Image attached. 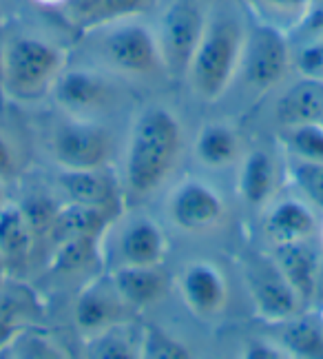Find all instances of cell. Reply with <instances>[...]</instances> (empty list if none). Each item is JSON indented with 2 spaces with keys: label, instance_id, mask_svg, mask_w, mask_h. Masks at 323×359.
<instances>
[{
  "label": "cell",
  "instance_id": "cell-1",
  "mask_svg": "<svg viewBox=\"0 0 323 359\" xmlns=\"http://www.w3.org/2000/svg\"><path fill=\"white\" fill-rule=\"evenodd\" d=\"M184 129L168 107L151 104L137 114L124 154V187L137 198L158 191L181 154Z\"/></svg>",
  "mask_w": 323,
  "mask_h": 359
},
{
  "label": "cell",
  "instance_id": "cell-2",
  "mask_svg": "<svg viewBox=\"0 0 323 359\" xmlns=\"http://www.w3.org/2000/svg\"><path fill=\"white\" fill-rule=\"evenodd\" d=\"M244 36L246 27L231 13L208 16L202 40L186 72L195 95L206 102L221 98L240 72Z\"/></svg>",
  "mask_w": 323,
  "mask_h": 359
},
{
  "label": "cell",
  "instance_id": "cell-3",
  "mask_svg": "<svg viewBox=\"0 0 323 359\" xmlns=\"http://www.w3.org/2000/svg\"><path fill=\"white\" fill-rule=\"evenodd\" d=\"M64 69V51L51 40L22 34L5 45L3 80L7 89L22 100H32L51 91V85Z\"/></svg>",
  "mask_w": 323,
  "mask_h": 359
},
{
  "label": "cell",
  "instance_id": "cell-4",
  "mask_svg": "<svg viewBox=\"0 0 323 359\" xmlns=\"http://www.w3.org/2000/svg\"><path fill=\"white\" fill-rule=\"evenodd\" d=\"M91 32L97 34V56L111 72L144 78L164 69L158 34L137 18L106 22Z\"/></svg>",
  "mask_w": 323,
  "mask_h": 359
},
{
  "label": "cell",
  "instance_id": "cell-5",
  "mask_svg": "<svg viewBox=\"0 0 323 359\" xmlns=\"http://www.w3.org/2000/svg\"><path fill=\"white\" fill-rule=\"evenodd\" d=\"M292 67V47L284 29L255 20L244 36V49L240 60V74L246 87L252 91H270L282 82Z\"/></svg>",
  "mask_w": 323,
  "mask_h": 359
},
{
  "label": "cell",
  "instance_id": "cell-6",
  "mask_svg": "<svg viewBox=\"0 0 323 359\" xmlns=\"http://www.w3.org/2000/svg\"><path fill=\"white\" fill-rule=\"evenodd\" d=\"M208 13L200 0H173L158 22V43L164 69L173 76H186L193 53L198 49Z\"/></svg>",
  "mask_w": 323,
  "mask_h": 359
},
{
  "label": "cell",
  "instance_id": "cell-7",
  "mask_svg": "<svg viewBox=\"0 0 323 359\" xmlns=\"http://www.w3.org/2000/svg\"><path fill=\"white\" fill-rule=\"evenodd\" d=\"M111 154V131L91 118L67 120L51 135V158L60 169H104Z\"/></svg>",
  "mask_w": 323,
  "mask_h": 359
},
{
  "label": "cell",
  "instance_id": "cell-8",
  "mask_svg": "<svg viewBox=\"0 0 323 359\" xmlns=\"http://www.w3.org/2000/svg\"><path fill=\"white\" fill-rule=\"evenodd\" d=\"M226 213L221 193L198 177H186L168 198V215L173 224L186 233H202L221 222Z\"/></svg>",
  "mask_w": 323,
  "mask_h": 359
},
{
  "label": "cell",
  "instance_id": "cell-9",
  "mask_svg": "<svg viewBox=\"0 0 323 359\" xmlns=\"http://www.w3.org/2000/svg\"><path fill=\"white\" fill-rule=\"evenodd\" d=\"M246 284L257 317L270 324L290 320V317L299 315L303 306V302L275 266L273 257L250 264L246 271Z\"/></svg>",
  "mask_w": 323,
  "mask_h": 359
},
{
  "label": "cell",
  "instance_id": "cell-10",
  "mask_svg": "<svg viewBox=\"0 0 323 359\" xmlns=\"http://www.w3.org/2000/svg\"><path fill=\"white\" fill-rule=\"evenodd\" d=\"M51 98L71 118H91L111 100V85L89 69H62L51 85Z\"/></svg>",
  "mask_w": 323,
  "mask_h": 359
},
{
  "label": "cell",
  "instance_id": "cell-11",
  "mask_svg": "<svg viewBox=\"0 0 323 359\" xmlns=\"http://www.w3.org/2000/svg\"><path fill=\"white\" fill-rule=\"evenodd\" d=\"M179 293L195 315L215 317L228 302V284L217 264L206 259H195L181 269Z\"/></svg>",
  "mask_w": 323,
  "mask_h": 359
},
{
  "label": "cell",
  "instance_id": "cell-12",
  "mask_svg": "<svg viewBox=\"0 0 323 359\" xmlns=\"http://www.w3.org/2000/svg\"><path fill=\"white\" fill-rule=\"evenodd\" d=\"M166 251V233L149 215L131 217L118 236V255L126 266H162Z\"/></svg>",
  "mask_w": 323,
  "mask_h": 359
},
{
  "label": "cell",
  "instance_id": "cell-13",
  "mask_svg": "<svg viewBox=\"0 0 323 359\" xmlns=\"http://www.w3.org/2000/svg\"><path fill=\"white\" fill-rule=\"evenodd\" d=\"M317 231L315 209L303 198H282L270 202L263 215V233L270 244L310 240Z\"/></svg>",
  "mask_w": 323,
  "mask_h": 359
},
{
  "label": "cell",
  "instance_id": "cell-14",
  "mask_svg": "<svg viewBox=\"0 0 323 359\" xmlns=\"http://www.w3.org/2000/svg\"><path fill=\"white\" fill-rule=\"evenodd\" d=\"M273 262L284 275L286 282L292 286V291L305 304L315 302L317 275L321 266V255L310 244V240L275 244L273 246Z\"/></svg>",
  "mask_w": 323,
  "mask_h": 359
},
{
  "label": "cell",
  "instance_id": "cell-15",
  "mask_svg": "<svg viewBox=\"0 0 323 359\" xmlns=\"http://www.w3.org/2000/svg\"><path fill=\"white\" fill-rule=\"evenodd\" d=\"M124 306L126 304L120 299L111 278L95 280L80 291L74 304V322L82 333L95 335L109 326H116Z\"/></svg>",
  "mask_w": 323,
  "mask_h": 359
},
{
  "label": "cell",
  "instance_id": "cell-16",
  "mask_svg": "<svg viewBox=\"0 0 323 359\" xmlns=\"http://www.w3.org/2000/svg\"><path fill=\"white\" fill-rule=\"evenodd\" d=\"M277 189V162L266 149H252L244 156L237 173V193L248 209L270 204Z\"/></svg>",
  "mask_w": 323,
  "mask_h": 359
},
{
  "label": "cell",
  "instance_id": "cell-17",
  "mask_svg": "<svg viewBox=\"0 0 323 359\" xmlns=\"http://www.w3.org/2000/svg\"><path fill=\"white\" fill-rule=\"evenodd\" d=\"M111 282H114L120 299L131 309H144L153 302L164 297L168 280L160 266H126L120 264L111 271Z\"/></svg>",
  "mask_w": 323,
  "mask_h": 359
},
{
  "label": "cell",
  "instance_id": "cell-18",
  "mask_svg": "<svg viewBox=\"0 0 323 359\" xmlns=\"http://www.w3.org/2000/svg\"><path fill=\"white\" fill-rule=\"evenodd\" d=\"M55 182L69 198V202H80L114 211L118 204V189L111 182L104 169H60Z\"/></svg>",
  "mask_w": 323,
  "mask_h": 359
},
{
  "label": "cell",
  "instance_id": "cell-19",
  "mask_svg": "<svg viewBox=\"0 0 323 359\" xmlns=\"http://www.w3.org/2000/svg\"><path fill=\"white\" fill-rule=\"evenodd\" d=\"M275 116L282 127L323 122V78L303 76L290 85L277 100Z\"/></svg>",
  "mask_w": 323,
  "mask_h": 359
},
{
  "label": "cell",
  "instance_id": "cell-20",
  "mask_svg": "<svg viewBox=\"0 0 323 359\" xmlns=\"http://www.w3.org/2000/svg\"><path fill=\"white\" fill-rule=\"evenodd\" d=\"M109 222H111V213L104 209L80 204V202H67L60 204L47 236L53 240V244H60L64 240H76V238H100Z\"/></svg>",
  "mask_w": 323,
  "mask_h": 359
},
{
  "label": "cell",
  "instance_id": "cell-21",
  "mask_svg": "<svg viewBox=\"0 0 323 359\" xmlns=\"http://www.w3.org/2000/svg\"><path fill=\"white\" fill-rule=\"evenodd\" d=\"M242 154L240 135L224 122H208L195 140V158L208 169H226Z\"/></svg>",
  "mask_w": 323,
  "mask_h": 359
},
{
  "label": "cell",
  "instance_id": "cell-22",
  "mask_svg": "<svg viewBox=\"0 0 323 359\" xmlns=\"http://www.w3.org/2000/svg\"><path fill=\"white\" fill-rule=\"evenodd\" d=\"M282 330L277 333V344L286 357L299 359H323V324L321 320L303 317L301 313L279 322Z\"/></svg>",
  "mask_w": 323,
  "mask_h": 359
},
{
  "label": "cell",
  "instance_id": "cell-23",
  "mask_svg": "<svg viewBox=\"0 0 323 359\" xmlns=\"http://www.w3.org/2000/svg\"><path fill=\"white\" fill-rule=\"evenodd\" d=\"M34 231L27 224L20 204H3L0 206V253L7 262L22 259L32 246Z\"/></svg>",
  "mask_w": 323,
  "mask_h": 359
},
{
  "label": "cell",
  "instance_id": "cell-24",
  "mask_svg": "<svg viewBox=\"0 0 323 359\" xmlns=\"http://www.w3.org/2000/svg\"><path fill=\"white\" fill-rule=\"evenodd\" d=\"M282 142L292 158L323 162V122H305L284 127Z\"/></svg>",
  "mask_w": 323,
  "mask_h": 359
},
{
  "label": "cell",
  "instance_id": "cell-25",
  "mask_svg": "<svg viewBox=\"0 0 323 359\" xmlns=\"http://www.w3.org/2000/svg\"><path fill=\"white\" fill-rule=\"evenodd\" d=\"M288 175L299 196L312 206L323 211V162H310L301 158H288Z\"/></svg>",
  "mask_w": 323,
  "mask_h": 359
},
{
  "label": "cell",
  "instance_id": "cell-26",
  "mask_svg": "<svg viewBox=\"0 0 323 359\" xmlns=\"http://www.w3.org/2000/svg\"><path fill=\"white\" fill-rule=\"evenodd\" d=\"M250 5L257 9L259 20L270 22L288 34V29L297 27L312 9L315 0H250Z\"/></svg>",
  "mask_w": 323,
  "mask_h": 359
},
{
  "label": "cell",
  "instance_id": "cell-27",
  "mask_svg": "<svg viewBox=\"0 0 323 359\" xmlns=\"http://www.w3.org/2000/svg\"><path fill=\"white\" fill-rule=\"evenodd\" d=\"M97 240L100 238H76V240H64L60 244H55L51 271L60 275H71V273L84 271L97 253Z\"/></svg>",
  "mask_w": 323,
  "mask_h": 359
},
{
  "label": "cell",
  "instance_id": "cell-28",
  "mask_svg": "<svg viewBox=\"0 0 323 359\" xmlns=\"http://www.w3.org/2000/svg\"><path fill=\"white\" fill-rule=\"evenodd\" d=\"M89 355L97 359H133L139 357V339L122 330L118 324L91 335Z\"/></svg>",
  "mask_w": 323,
  "mask_h": 359
},
{
  "label": "cell",
  "instance_id": "cell-29",
  "mask_svg": "<svg viewBox=\"0 0 323 359\" xmlns=\"http://www.w3.org/2000/svg\"><path fill=\"white\" fill-rule=\"evenodd\" d=\"M139 357L144 359H188L193 353L186 344L171 337L164 328L144 326L139 333Z\"/></svg>",
  "mask_w": 323,
  "mask_h": 359
},
{
  "label": "cell",
  "instance_id": "cell-30",
  "mask_svg": "<svg viewBox=\"0 0 323 359\" xmlns=\"http://www.w3.org/2000/svg\"><path fill=\"white\" fill-rule=\"evenodd\" d=\"M20 209H22L27 224H29V229L34 231V236H47L53 219H55V213L60 209V204L51 200L49 196L34 193V196L25 198L20 202Z\"/></svg>",
  "mask_w": 323,
  "mask_h": 359
},
{
  "label": "cell",
  "instance_id": "cell-31",
  "mask_svg": "<svg viewBox=\"0 0 323 359\" xmlns=\"http://www.w3.org/2000/svg\"><path fill=\"white\" fill-rule=\"evenodd\" d=\"M292 65L299 69L301 76L323 78V36L303 38L292 45Z\"/></svg>",
  "mask_w": 323,
  "mask_h": 359
},
{
  "label": "cell",
  "instance_id": "cell-32",
  "mask_svg": "<svg viewBox=\"0 0 323 359\" xmlns=\"http://www.w3.org/2000/svg\"><path fill=\"white\" fill-rule=\"evenodd\" d=\"M64 16L80 29H95L102 18V0H62Z\"/></svg>",
  "mask_w": 323,
  "mask_h": 359
},
{
  "label": "cell",
  "instance_id": "cell-33",
  "mask_svg": "<svg viewBox=\"0 0 323 359\" xmlns=\"http://www.w3.org/2000/svg\"><path fill=\"white\" fill-rule=\"evenodd\" d=\"M151 7V0H102L100 25L116 22L124 18H137Z\"/></svg>",
  "mask_w": 323,
  "mask_h": 359
},
{
  "label": "cell",
  "instance_id": "cell-34",
  "mask_svg": "<svg viewBox=\"0 0 323 359\" xmlns=\"http://www.w3.org/2000/svg\"><path fill=\"white\" fill-rule=\"evenodd\" d=\"M244 359H284L286 353L282 351L277 341H266V339H252L248 341L244 351H242Z\"/></svg>",
  "mask_w": 323,
  "mask_h": 359
},
{
  "label": "cell",
  "instance_id": "cell-35",
  "mask_svg": "<svg viewBox=\"0 0 323 359\" xmlns=\"http://www.w3.org/2000/svg\"><path fill=\"white\" fill-rule=\"evenodd\" d=\"M18 173V156L11 142L0 133V180L9 182V180Z\"/></svg>",
  "mask_w": 323,
  "mask_h": 359
},
{
  "label": "cell",
  "instance_id": "cell-36",
  "mask_svg": "<svg viewBox=\"0 0 323 359\" xmlns=\"http://www.w3.org/2000/svg\"><path fill=\"white\" fill-rule=\"evenodd\" d=\"M18 335H20V328L13 326L9 320H5V317L0 315V348H5V346H9V344H13Z\"/></svg>",
  "mask_w": 323,
  "mask_h": 359
},
{
  "label": "cell",
  "instance_id": "cell-37",
  "mask_svg": "<svg viewBox=\"0 0 323 359\" xmlns=\"http://www.w3.org/2000/svg\"><path fill=\"white\" fill-rule=\"evenodd\" d=\"M315 302L323 304V257H321V266L317 275V288H315Z\"/></svg>",
  "mask_w": 323,
  "mask_h": 359
},
{
  "label": "cell",
  "instance_id": "cell-38",
  "mask_svg": "<svg viewBox=\"0 0 323 359\" xmlns=\"http://www.w3.org/2000/svg\"><path fill=\"white\" fill-rule=\"evenodd\" d=\"M7 264H9V262H7V257H5L3 253H0V284H3L5 275H7Z\"/></svg>",
  "mask_w": 323,
  "mask_h": 359
},
{
  "label": "cell",
  "instance_id": "cell-39",
  "mask_svg": "<svg viewBox=\"0 0 323 359\" xmlns=\"http://www.w3.org/2000/svg\"><path fill=\"white\" fill-rule=\"evenodd\" d=\"M36 3L45 5V7H60V5H62V0H36Z\"/></svg>",
  "mask_w": 323,
  "mask_h": 359
},
{
  "label": "cell",
  "instance_id": "cell-40",
  "mask_svg": "<svg viewBox=\"0 0 323 359\" xmlns=\"http://www.w3.org/2000/svg\"><path fill=\"white\" fill-rule=\"evenodd\" d=\"M5 204V182L0 180V206Z\"/></svg>",
  "mask_w": 323,
  "mask_h": 359
},
{
  "label": "cell",
  "instance_id": "cell-41",
  "mask_svg": "<svg viewBox=\"0 0 323 359\" xmlns=\"http://www.w3.org/2000/svg\"><path fill=\"white\" fill-rule=\"evenodd\" d=\"M3 62H5V47H0V78H3Z\"/></svg>",
  "mask_w": 323,
  "mask_h": 359
},
{
  "label": "cell",
  "instance_id": "cell-42",
  "mask_svg": "<svg viewBox=\"0 0 323 359\" xmlns=\"http://www.w3.org/2000/svg\"><path fill=\"white\" fill-rule=\"evenodd\" d=\"M319 320H321V324H323V304H321V317H319Z\"/></svg>",
  "mask_w": 323,
  "mask_h": 359
},
{
  "label": "cell",
  "instance_id": "cell-43",
  "mask_svg": "<svg viewBox=\"0 0 323 359\" xmlns=\"http://www.w3.org/2000/svg\"><path fill=\"white\" fill-rule=\"evenodd\" d=\"M321 242H323V226H321Z\"/></svg>",
  "mask_w": 323,
  "mask_h": 359
}]
</instances>
